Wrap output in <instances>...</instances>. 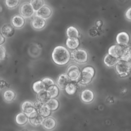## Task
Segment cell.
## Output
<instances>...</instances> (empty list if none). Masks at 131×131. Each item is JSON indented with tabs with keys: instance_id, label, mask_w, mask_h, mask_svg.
I'll return each instance as SVG.
<instances>
[{
	"instance_id": "obj_7",
	"label": "cell",
	"mask_w": 131,
	"mask_h": 131,
	"mask_svg": "<svg viewBox=\"0 0 131 131\" xmlns=\"http://www.w3.org/2000/svg\"><path fill=\"white\" fill-rule=\"evenodd\" d=\"M19 11L21 16L26 18L32 16L34 13V10L30 3H23L20 7Z\"/></svg>"
},
{
	"instance_id": "obj_2",
	"label": "cell",
	"mask_w": 131,
	"mask_h": 131,
	"mask_svg": "<svg viewBox=\"0 0 131 131\" xmlns=\"http://www.w3.org/2000/svg\"><path fill=\"white\" fill-rule=\"evenodd\" d=\"M95 69L90 66L84 67L81 71V74L78 83L86 85L91 83L95 76Z\"/></svg>"
},
{
	"instance_id": "obj_14",
	"label": "cell",
	"mask_w": 131,
	"mask_h": 131,
	"mask_svg": "<svg viewBox=\"0 0 131 131\" xmlns=\"http://www.w3.org/2000/svg\"><path fill=\"white\" fill-rule=\"evenodd\" d=\"M52 13V11L51 8L46 5H44L36 11V15L45 19L50 17Z\"/></svg>"
},
{
	"instance_id": "obj_8",
	"label": "cell",
	"mask_w": 131,
	"mask_h": 131,
	"mask_svg": "<svg viewBox=\"0 0 131 131\" xmlns=\"http://www.w3.org/2000/svg\"><path fill=\"white\" fill-rule=\"evenodd\" d=\"M43 119L39 113L36 111H34L28 116V121L30 123L35 126L41 125Z\"/></svg>"
},
{
	"instance_id": "obj_15",
	"label": "cell",
	"mask_w": 131,
	"mask_h": 131,
	"mask_svg": "<svg viewBox=\"0 0 131 131\" xmlns=\"http://www.w3.org/2000/svg\"><path fill=\"white\" fill-rule=\"evenodd\" d=\"M21 109L23 113L25 114L28 117L30 114L35 111L33 102L28 100L25 101L21 103Z\"/></svg>"
},
{
	"instance_id": "obj_11",
	"label": "cell",
	"mask_w": 131,
	"mask_h": 131,
	"mask_svg": "<svg viewBox=\"0 0 131 131\" xmlns=\"http://www.w3.org/2000/svg\"><path fill=\"white\" fill-rule=\"evenodd\" d=\"M31 26L35 30H41L43 29L46 24L45 19L38 16H35L31 20Z\"/></svg>"
},
{
	"instance_id": "obj_32",
	"label": "cell",
	"mask_w": 131,
	"mask_h": 131,
	"mask_svg": "<svg viewBox=\"0 0 131 131\" xmlns=\"http://www.w3.org/2000/svg\"><path fill=\"white\" fill-rule=\"evenodd\" d=\"M6 56V51L5 48L2 46H0V60L5 59Z\"/></svg>"
},
{
	"instance_id": "obj_3",
	"label": "cell",
	"mask_w": 131,
	"mask_h": 131,
	"mask_svg": "<svg viewBox=\"0 0 131 131\" xmlns=\"http://www.w3.org/2000/svg\"><path fill=\"white\" fill-rule=\"evenodd\" d=\"M115 68L117 73L120 77H126L131 73V67L126 61L119 59Z\"/></svg>"
},
{
	"instance_id": "obj_36",
	"label": "cell",
	"mask_w": 131,
	"mask_h": 131,
	"mask_svg": "<svg viewBox=\"0 0 131 131\" xmlns=\"http://www.w3.org/2000/svg\"><path fill=\"white\" fill-rule=\"evenodd\" d=\"M5 42V38L1 34L0 35V46L3 44Z\"/></svg>"
},
{
	"instance_id": "obj_12",
	"label": "cell",
	"mask_w": 131,
	"mask_h": 131,
	"mask_svg": "<svg viewBox=\"0 0 131 131\" xmlns=\"http://www.w3.org/2000/svg\"><path fill=\"white\" fill-rule=\"evenodd\" d=\"M42 127L47 130L53 129L56 125V121L54 118L48 117L43 119L41 124Z\"/></svg>"
},
{
	"instance_id": "obj_21",
	"label": "cell",
	"mask_w": 131,
	"mask_h": 131,
	"mask_svg": "<svg viewBox=\"0 0 131 131\" xmlns=\"http://www.w3.org/2000/svg\"><path fill=\"white\" fill-rule=\"evenodd\" d=\"M118 60L119 59L115 58L108 54H106L103 59L104 63L108 68H112L115 66Z\"/></svg>"
},
{
	"instance_id": "obj_16",
	"label": "cell",
	"mask_w": 131,
	"mask_h": 131,
	"mask_svg": "<svg viewBox=\"0 0 131 131\" xmlns=\"http://www.w3.org/2000/svg\"><path fill=\"white\" fill-rule=\"evenodd\" d=\"M71 81V80L66 75V74H61L59 75L57 79V86L58 88L61 89H64L68 85V84Z\"/></svg>"
},
{
	"instance_id": "obj_10",
	"label": "cell",
	"mask_w": 131,
	"mask_h": 131,
	"mask_svg": "<svg viewBox=\"0 0 131 131\" xmlns=\"http://www.w3.org/2000/svg\"><path fill=\"white\" fill-rule=\"evenodd\" d=\"M95 95L92 90L90 89H84L80 94V98L81 100L86 103L92 102L94 99Z\"/></svg>"
},
{
	"instance_id": "obj_20",
	"label": "cell",
	"mask_w": 131,
	"mask_h": 131,
	"mask_svg": "<svg viewBox=\"0 0 131 131\" xmlns=\"http://www.w3.org/2000/svg\"><path fill=\"white\" fill-rule=\"evenodd\" d=\"M66 44L68 49L74 50L77 49L80 44V41L78 38H68Z\"/></svg>"
},
{
	"instance_id": "obj_19",
	"label": "cell",
	"mask_w": 131,
	"mask_h": 131,
	"mask_svg": "<svg viewBox=\"0 0 131 131\" xmlns=\"http://www.w3.org/2000/svg\"><path fill=\"white\" fill-rule=\"evenodd\" d=\"M37 100L40 102L41 103L47 104V102L51 99V98L49 92L43 90L37 94Z\"/></svg>"
},
{
	"instance_id": "obj_17",
	"label": "cell",
	"mask_w": 131,
	"mask_h": 131,
	"mask_svg": "<svg viewBox=\"0 0 131 131\" xmlns=\"http://www.w3.org/2000/svg\"><path fill=\"white\" fill-rule=\"evenodd\" d=\"M12 26L16 29L22 28L25 24V18L19 15H14L11 19Z\"/></svg>"
},
{
	"instance_id": "obj_34",
	"label": "cell",
	"mask_w": 131,
	"mask_h": 131,
	"mask_svg": "<svg viewBox=\"0 0 131 131\" xmlns=\"http://www.w3.org/2000/svg\"><path fill=\"white\" fill-rule=\"evenodd\" d=\"M125 16L127 19L131 20V7L128 8L126 11L125 13Z\"/></svg>"
},
{
	"instance_id": "obj_13",
	"label": "cell",
	"mask_w": 131,
	"mask_h": 131,
	"mask_svg": "<svg viewBox=\"0 0 131 131\" xmlns=\"http://www.w3.org/2000/svg\"><path fill=\"white\" fill-rule=\"evenodd\" d=\"M1 33L4 37H11L14 34L15 29L12 25L6 24L2 27Z\"/></svg>"
},
{
	"instance_id": "obj_31",
	"label": "cell",
	"mask_w": 131,
	"mask_h": 131,
	"mask_svg": "<svg viewBox=\"0 0 131 131\" xmlns=\"http://www.w3.org/2000/svg\"><path fill=\"white\" fill-rule=\"evenodd\" d=\"M48 92H49V93L50 94L51 98H56L58 96L59 93V88L56 85H55L54 86V87L51 90H50L49 91H48Z\"/></svg>"
},
{
	"instance_id": "obj_28",
	"label": "cell",
	"mask_w": 131,
	"mask_h": 131,
	"mask_svg": "<svg viewBox=\"0 0 131 131\" xmlns=\"http://www.w3.org/2000/svg\"><path fill=\"white\" fill-rule=\"evenodd\" d=\"M50 110L52 111H55L58 109L59 103L58 100L56 98H51L46 104Z\"/></svg>"
},
{
	"instance_id": "obj_5",
	"label": "cell",
	"mask_w": 131,
	"mask_h": 131,
	"mask_svg": "<svg viewBox=\"0 0 131 131\" xmlns=\"http://www.w3.org/2000/svg\"><path fill=\"white\" fill-rule=\"evenodd\" d=\"M81 74V70L79 67L75 64H70L66 71V75L71 81L78 82Z\"/></svg>"
},
{
	"instance_id": "obj_4",
	"label": "cell",
	"mask_w": 131,
	"mask_h": 131,
	"mask_svg": "<svg viewBox=\"0 0 131 131\" xmlns=\"http://www.w3.org/2000/svg\"><path fill=\"white\" fill-rule=\"evenodd\" d=\"M70 54L71 58L79 63H84L88 61V53L83 49H76L70 52Z\"/></svg>"
},
{
	"instance_id": "obj_33",
	"label": "cell",
	"mask_w": 131,
	"mask_h": 131,
	"mask_svg": "<svg viewBox=\"0 0 131 131\" xmlns=\"http://www.w3.org/2000/svg\"><path fill=\"white\" fill-rule=\"evenodd\" d=\"M34 110L36 112H37L39 111V108H40V107L41 106V105L43 104L42 103H41L40 102H39V101L37 100L34 103Z\"/></svg>"
},
{
	"instance_id": "obj_22",
	"label": "cell",
	"mask_w": 131,
	"mask_h": 131,
	"mask_svg": "<svg viewBox=\"0 0 131 131\" xmlns=\"http://www.w3.org/2000/svg\"><path fill=\"white\" fill-rule=\"evenodd\" d=\"M15 122L19 125H24L28 121V117L24 113H19L15 116Z\"/></svg>"
},
{
	"instance_id": "obj_1",
	"label": "cell",
	"mask_w": 131,
	"mask_h": 131,
	"mask_svg": "<svg viewBox=\"0 0 131 131\" xmlns=\"http://www.w3.org/2000/svg\"><path fill=\"white\" fill-rule=\"evenodd\" d=\"M52 59L57 65L63 66L67 64L71 59V54L69 50L63 46H57L54 48L52 53Z\"/></svg>"
},
{
	"instance_id": "obj_24",
	"label": "cell",
	"mask_w": 131,
	"mask_h": 131,
	"mask_svg": "<svg viewBox=\"0 0 131 131\" xmlns=\"http://www.w3.org/2000/svg\"><path fill=\"white\" fill-rule=\"evenodd\" d=\"M38 112L43 118L49 117L51 114V111L46 104H43Z\"/></svg>"
},
{
	"instance_id": "obj_23",
	"label": "cell",
	"mask_w": 131,
	"mask_h": 131,
	"mask_svg": "<svg viewBox=\"0 0 131 131\" xmlns=\"http://www.w3.org/2000/svg\"><path fill=\"white\" fill-rule=\"evenodd\" d=\"M66 34L68 38H79V32L78 30L73 27L70 26L68 27L66 30Z\"/></svg>"
},
{
	"instance_id": "obj_9",
	"label": "cell",
	"mask_w": 131,
	"mask_h": 131,
	"mask_svg": "<svg viewBox=\"0 0 131 131\" xmlns=\"http://www.w3.org/2000/svg\"><path fill=\"white\" fill-rule=\"evenodd\" d=\"M117 44L122 46H127L130 42V37L126 32H120L117 34L116 38Z\"/></svg>"
},
{
	"instance_id": "obj_30",
	"label": "cell",
	"mask_w": 131,
	"mask_h": 131,
	"mask_svg": "<svg viewBox=\"0 0 131 131\" xmlns=\"http://www.w3.org/2000/svg\"><path fill=\"white\" fill-rule=\"evenodd\" d=\"M5 2L7 7L10 9L16 7L17 6H18L19 3V1L18 0H16V1L6 0L5 1Z\"/></svg>"
},
{
	"instance_id": "obj_39",
	"label": "cell",
	"mask_w": 131,
	"mask_h": 131,
	"mask_svg": "<svg viewBox=\"0 0 131 131\" xmlns=\"http://www.w3.org/2000/svg\"><path fill=\"white\" fill-rule=\"evenodd\" d=\"M1 33H0V35H1Z\"/></svg>"
},
{
	"instance_id": "obj_38",
	"label": "cell",
	"mask_w": 131,
	"mask_h": 131,
	"mask_svg": "<svg viewBox=\"0 0 131 131\" xmlns=\"http://www.w3.org/2000/svg\"><path fill=\"white\" fill-rule=\"evenodd\" d=\"M22 131H28L27 130H22Z\"/></svg>"
},
{
	"instance_id": "obj_37",
	"label": "cell",
	"mask_w": 131,
	"mask_h": 131,
	"mask_svg": "<svg viewBox=\"0 0 131 131\" xmlns=\"http://www.w3.org/2000/svg\"><path fill=\"white\" fill-rule=\"evenodd\" d=\"M127 62H128V63L129 64V65H130V67H131V58H130Z\"/></svg>"
},
{
	"instance_id": "obj_35",
	"label": "cell",
	"mask_w": 131,
	"mask_h": 131,
	"mask_svg": "<svg viewBox=\"0 0 131 131\" xmlns=\"http://www.w3.org/2000/svg\"><path fill=\"white\" fill-rule=\"evenodd\" d=\"M8 86H9L7 82H6L4 80H2L0 78V90L4 88L5 87H8Z\"/></svg>"
},
{
	"instance_id": "obj_29",
	"label": "cell",
	"mask_w": 131,
	"mask_h": 131,
	"mask_svg": "<svg viewBox=\"0 0 131 131\" xmlns=\"http://www.w3.org/2000/svg\"><path fill=\"white\" fill-rule=\"evenodd\" d=\"M30 3L34 11L36 12L44 6V2L42 0H32Z\"/></svg>"
},
{
	"instance_id": "obj_6",
	"label": "cell",
	"mask_w": 131,
	"mask_h": 131,
	"mask_svg": "<svg viewBox=\"0 0 131 131\" xmlns=\"http://www.w3.org/2000/svg\"><path fill=\"white\" fill-rule=\"evenodd\" d=\"M125 46L118 44L113 45L108 48L107 54L115 58L120 59L123 53Z\"/></svg>"
},
{
	"instance_id": "obj_18",
	"label": "cell",
	"mask_w": 131,
	"mask_h": 131,
	"mask_svg": "<svg viewBox=\"0 0 131 131\" xmlns=\"http://www.w3.org/2000/svg\"><path fill=\"white\" fill-rule=\"evenodd\" d=\"M78 86V82L71 80L65 88L64 90L67 94L69 95H73L76 93Z\"/></svg>"
},
{
	"instance_id": "obj_26",
	"label": "cell",
	"mask_w": 131,
	"mask_h": 131,
	"mask_svg": "<svg viewBox=\"0 0 131 131\" xmlns=\"http://www.w3.org/2000/svg\"><path fill=\"white\" fill-rule=\"evenodd\" d=\"M41 81L44 84V85L45 87V90L47 91H49L55 85L54 80L49 77H45L43 78L41 80Z\"/></svg>"
},
{
	"instance_id": "obj_25",
	"label": "cell",
	"mask_w": 131,
	"mask_h": 131,
	"mask_svg": "<svg viewBox=\"0 0 131 131\" xmlns=\"http://www.w3.org/2000/svg\"><path fill=\"white\" fill-rule=\"evenodd\" d=\"M16 96L15 93L12 90H6L3 93L4 99L7 102L13 101Z\"/></svg>"
},
{
	"instance_id": "obj_27",
	"label": "cell",
	"mask_w": 131,
	"mask_h": 131,
	"mask_svg": "<svg viewBox=\"0 0 131 131\" xmlns=\"http://www.w3.org/2000/svg\"><path fill=\"white\" fill-rule=\"evenodd\" d=\"M33 91L37 94L40 92L45 90V87L43 83L41 80H38L34 82L32 85Z\"/></svg>"
}]
</instances>
